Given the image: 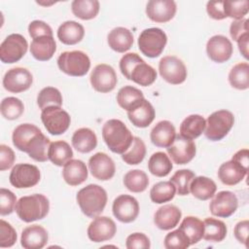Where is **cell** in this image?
<instances>
[{
    "label": "cell",
    "instance_id": "31",
    "mask_svg": "<svg viewBox=\"0 0 249 249\" xmlns=\"http://www.w3.org/2000/svg\"><path fill=\"white\" fill-rule=\"evenodd\" d=\"M72 146L80 153L86 154L95 149L97 145V137L93 130L89 127H81L77 129L71 139Z\"/></svg>",
    "mask_w": 249,
    "mask_h": 249
},
{
    "label": "cell",
    "instance_id": "56",
    "mask_svg": "<svg viewBox=\"0 0 249 249\" xmlns=\"http://www.w3.org/2000/svg\"><path fill=\"white\" fill-rule=\"evenodd\" d=\"M206 11L207 14L210 18L221 20L226 18L225 11H224V6H223V1H209L206 4Z\"/></svg>",
    "mask_w": 249,
    "mask_h": 249
},
{
    "label": "cell",
    "instance_id": "8",
    "mask_svg": "<svg viewBox=\"0 0 249 249\" xmlns=\"http://www.w3.org/2000/svg\"><path fill=\"white\" fill-rule=\"evenodd\" d=\"M41 120L47 131L53 135L64 133L71 123L69 114L58 106H50L42 110Z\"/></svg>",
    "mask_w": 249,
    "mask_h": 249
},
{
    "label": "cell",
    "instance_id": "46",
    "mask_svg": "<svg viewBox=\"0 0 249 249\" xmlns=\"http://www.w3.org/2000/svg\"><path fill=\"white\" fill-rule=\"evenodd\" d=\"M0 110L2 116L6 120L13 121L18 119L22 115L24 106L20 99L14 96H9L1 101Z\"/></svg>",
    "mask_w": 249,
    "mask_h": 249
},
{
    "label": "cell",
    "instance_id": "19",
    "mask_svg": "<svg viewBox=\"0 0 249 249\" xmlns=\"http://www.w3.org/2000/svg\"><path fill=\"white\" fill-rule=\"evenodd\" d=\"M232 50L231 42L224 35H214L206 44L208 57L217 63H223L229 60L232 54Z\"/></svg>",
    "mask_w": 249,
    "mask_h": 249
},
{
    "label": "cell",
    "instance_id": "16",
    "mask_svg": "<svg viewBox=\"0 0 249 249\" xmlns=\"http://www.w3.org/2000/svg\"><path fill=\"white\" fill-rule=\"evenodd\" d=\"M171 160L176 164H186L196 156V148L193 140L177 135L173 143L166 148Z\"/></svg>",
    "mask_w": 249,
    "mask_h": 249
},
{
    "label": "cell",
    "instance_id": "4",
    "mask_svg": "<svg viewBox=\"0 0 249 249\" xmlns=\"http://www.w3.org/2000/svg\"><path fill=\"white\" fill-rule=\"evenodd\" d=\"M16 213L18 218L26 223L44 219L50 210V202L46 196L34 194L21 196L16 204Z\"/></svg>",
    "mask_w": 249,
    "mask_h": 249
},
{
    "label": "cell",
    "instance_id": "53",
    "mask_svg": "<svg viewBox=\"0 0 249 249\" xmlns=\"http://www.w3.org/2000/svg\"><path fill=\"white\" fill-rule=\"evenodd\" d=\"M28 32L32 39L41 36H53L52 27L43 20H33L28 25Z\"/></svg>",
    "mask_w": 249,
    "mask_h": 249
},
{
    "label": "cell",
    "instance_id": "35",
    "mask_svg": "<svg viewBox=\"0 0 249 249\" xmlns=\"http://www.w3.org/2000/svg\"><path fill=\"white\" fill-rule=\"evenodd\" d=\"M203 236L202 238L210 242H220L227 235L226 224L215 218H206L203 221Z\"/></svg>",
    "mask_w": 249,
    "mask_h": 249
},
{
    "label": "cell",
    "instance_id": "10",
    "mask_svg": "<svg viewBox=\"0 0 249 249\" xmlns=\"http://www.w3.org/2000/svg\"><path fill=\"white\" fill-rule=\"evenodd\" d=\"M41 173L36 165L30 163L16 164L9 176L12 186L17 189H27L36 186L40 181Z\"/></svg>",
    "mask_w": 249,
    "mask_h": 249
},
{
    "label": "cell",
    "instance_id": "33",
    "mask_svg": "<svg viewBox=\"0 0 249 249\" xmlns=\"http://www.w3.org/2000/svg\"><path fill=\"white\" fill-rule=\"evenodd\" d=\"M143 92L132 86H124L118 91L117 102L126 112L140 105L144 100Z\"/></svg>",
    "mask_w": 249,
    "mask_h": 249
},
{
    "label": "cell",
    "instance_id": "29",
    "mask_svg": "<svg viewBox=\"0 0 249 249\" xmlns=\"http://www.w3.org/2000/svg\"><path fill=\"white\" fill-rule=\"evenodd\" d=\"M109 47L117 53H124L128 51L133 44V35L130 30L124 27H115L107 36Z\"/></svg>",
    "mask_w": 249,
    "mask_h": 249
},
{
    "label": "cell",
    "instance_id": "2",
    "mask_svg": "<svg viewBox=\"0 0 249 249\" xmlns=\"http://www.w3.org/2000/svg\"><path fill=\"white\" fill-rule=\"evenodd\" d=\"M102 137L113 153L122 155L130 147L134 136L122 121L111 119L102 126Z\"/></svg>",
    "mask_w": 249,
    "mask_h": 249
},
{
    "label": "cell",
    "instance_id": "38",
    "mask_svg": "<svg viewBox=\"0 0 249 249\" xmlns=\"http://www.w3.org/2000/svg\"><path fill=\"white\" fill-rule=\"evenodd\" d=\"M148 168L153 175L157 177H164L170 173L173 165L165 153L156 152L149 159Z\"/></svg>",
    "mask_w": 249,
    "mask_h": 249
},
{
    "label": "cell",
    "instance_id": "41",
    "mask_svg": "<svg viewBox=\"0 0 249 249\" xmlns=\"http://www.w3.org/2000/svg\"><path fill=\"white\" fill-rule=\"evenodd\" d=\"M176 194L175 185L169 181H160L155 184L150 191V198L153 202L160 204L173 199Z\"/></svg>",
    "mask_w": 249,
    "mask_h": 249
},
{
    "label": "cell",
    "instance_id": "45",
    "mask_svg": "<svg viewBox=\"0 0 249 249\" xmlns=\"http://www.w3.org/2000/svg\"><path fill=\"white\" fill-rule=\"evenodd\" d=\"M37 104L41 110L50 106L62 105V95L60 91L53 87H46L40 90L37 96Z\"/></svg>",
    "mask_w": 249,
    "mask_h": 249
},
{
    "label": "cell",
    "instance_id": "18",
    "mask_svg": "<svg viewBox=\"0 0 249 249\" xmlns=\"http://www.w3.org/2000/svg\"><path fill=\"white\" fill-rule=\"evenodd\" d=\"M89 168L91 175L100 180L107 181L113 178L116 171L114 160L105 153H96L89 160Z\"/></svg>",
    "mask_w": 249,
    "mask_h": 249
},
{
    "label": "cell",
    "instance_id": "44",
    "mask_svg": "<svg viewBox=\"0 0 249 249\" xmlns=\"http://www.w3.org/2000/svg\"><path fill=\"white\" fill-rule=\"evenodd\" d=\"M146 156V146L143 140L139 137H133L130 147L122 154L123 160L129 165L139 164Z\"/></svg>",
    "mask_w": 249,
    "mask_h": 249
},
{
    "label": "cell",
    "instance_id": "40",
    "mask_svg": "<svg viewBox=\"0 0 249 249\" xmlns=\"http://www.w3.org/2000/svg\"><path fill=\"white\" fill-rule=\"evenodd\" d=\"M99 2L97 0H74L71 3V10L75 17L89 20L94 18L99 12Z\"/></svg>",
    "mask_w": 249,
    "mask_h": 249
},
{
    "label": "cell",
    "instance_id": "32",
    "mask_svg": "<svg viewBox=\"0 0 249 249\" xmlns=\"http://www.w3.org/2000/svg\"><path fill=\"white\" fill-rule=\"evenodd\" d=\"M206 120L197 114L188 116L180 124V136L193 140L197 138L205 129Z\"/></svg>",
    "mask_w": 249,
    "mask_h": 249
},
{
    "label": "cell",
    "instance_id": "34",
    "mask_svg": "<svg viewBox=\"0 0 249 249\" xmlns=\"http://www.w3.org/2000/svg\"><path fill=\"white\" fill-rule=\"evenodd\" d=\"M217 190L216 183L205 176L195 177L190 185V193L200 200H207L214 196Z\"/></svg>",
    "mask_w": 249,
    "mask_h": 249
},
{
    "label": "cell",
    "instance_id": "5",
    "mask_svg": "<svg viewBox=\"0 0 249 249\" xmlns=\"http://www.w3.org/2000/svg\"><path fill=\"white\" fill-rule=\"evenodd\" d=\"M234 117L231 111L218 110L208 116L204 135L211 141L222 140L231 129Z\"/></svg>",
    "mask_w": 249,
    "mask_h": 249
},
{
    "label": "cell",
    "instance_id": "58",
    "mask_svg": "<svg viewBox=\"0 0 249 249\" xmlns=\"http://www.w3.org/2000/svg\"><path fill=\"white\" fill-rule=\"evenodd\" d=\"M231 160L237 161L243 167L248 169V165H249V151H248V149H241V150L237 151L232 156Z\"/></svg>",
    "mask_w": 249,
    "mask_h": 249
},
{
    "label": "cell",
    "instance_id": "36",
    "mask_svg": "<svg viewBox=\"0 0 249 249\" xmlns=\"http://www.w3.org/2000/svg\"><path fill=\"white\" fill-rule=\"evenodd\" d=\"M51 146L50 139L41 132L28 146L26 153L36 161L44 162L49 160V150Z\"/></svg>",
    "mask_w": 249,
    "mask_h": 249
},
{
    "label": "cell",
    "instance_id": "47",
    "mask_svg": "<svg viewBox=\"0 0 249 249\" xmlns=\"http://www.w3.org/2000/svg\"><path fill=\"white\" fill-rule=\"evenodd\" d=\"M195 177L196 175L192 170L180 169L172 175L170 181L175 185L179 196H187L190 194V185Z\"/></svg>",
    "mask_w": 249,
    "mask_h": 249
},
{
    "label": "cell",
    "instance_id": "48",
    "mask_svg": "<svg viewBox=\"0 0 249 249\" xmlns=\"http://www.w3.org/2000/svg\"><path fill=\"white\" fill-rule=\"evenodd\" d=\"M225 15L228 18H234L235 20L243 18L249 11V1L239 0V1H223Z\"/></svg>",
    "mask_w": 249,
    "mask_h": 249
},
{
    "label": "cell",
    "instance_id": "6",
    "mask_svg": "<svg viewBox=\"0 0 249 249\" xmlns=\"http://www.w3.org/2000/svg\"><path fill=\"white\" fill-rule=\"evenodd\" d=\"M58 68L65 74L73 77L85 76L90 68L89 55L82 51L64 52L57 58Z\"/></svg>",
    "mask_w": 249,
    "mask_h": 249
},
{
    "label": "cell",
    "instance_id": "30",
    "mask_svg": "<svg viewBox=\"0 0 249 249\" xmlns=\"http://www.w3.org/2000/svg\"><path fill=\"white\" fill-rule=\"evenodd\" d=\"M85 35L84 26L74 20L61 23L57 29V38L65 45H75L82 41Z\"/></svg>",
    "mask_w": 249,
    "mask_h": 249
},
{
    "label": "cell",
    "instance_id": "25",
    "mask_svg": "<svg viewBox=\"0 0 249 249\" xmlns=\"http://www.w3.org/2000/svg\"><path fill=\"white\" fill-rule=\"evenodd\" d=\"M41 132V129L32 124H21L18 125L13 131V144L18 150L26 153L30 143Z\"/></svg>",
    "mask_w": 249,
    "mask_h": 249
},
{
    "label": "cell",
    "instance_id": "59",
    "mask_svg": "<svg viewBox=\"0 0 249 249\" xmlns=\"http://www.w3.org/2000/svg\"><path fill=\"white\" fill-rule=\"evenodd\" d=\"M237 46H238V50L241 53V54L243 55L244 58L248 59V45H249V33L244 34L243 36H241L237 41Z\"/></svg>",
    "mask_w": 249,
    "mask_h": 249
},
{
    "label": "cell",
    "instance_id": "43",
    "mask_svg": "<svg viewBox=\"0 0 249 249\" xmlns=\"http://www.w3.org/2000/svg\"><path fill=\"white\" fill-rule=\"evenodd\" d=\"M124 185L132 193H142L149 185V178L143 170H129L124 176Z\"/></svg>",
    "mask_w": 249,
    "mask_h": 249
},
{
    "label": "cell",
    "instance_id": "51",
    "mask_svg": "<svg viewBox=\"0 0 249 249\" xmlns=\"http://www.w3.org/2000/svg\"><path fill=\"white\" fill-rule=\"evenodd\" d=\"M17 231L15 229L6 222L5 220H0V247H11L17 241Z\"/></svg>",
    "mask_w": 249,
    "mask_h": 249
},
{
    "label": "cell",
    "instance_id": "14",
    "mask_svg": "<svg viewBox=\"0 0 249 249\" xmlns=\"http://www.w3.org/2000/svg\"><path fill=\"white\" fill-rule=\"evenodd\" d=\"M112 211L120 222L131 223L139 214V203L132 196L121 195L114 199Z\"/></svg>",
    "mask_w": 249,
    "mask_h": 249
},
{
    "label": "cell",
    "instance_id": "21",
    "mask_svg": "<svg viewBox=\"0 0 249 249\" xmlns=\"http://www.w3.org/2000/svg\"><path fill=\"white\" fill-rule=\"evenodd\" d=\"M48 231L40 225L26 227L20 236V244L25 249H41L48 242Z\"/></svg>",
    "mask_w": 249,
    "mask_h": 249
},
{
    "label": "cell",
    "instance_id": "37",
    "mask_svg": "<svg viewBox=\"0 0 249 249\" xmlns=\"http://www.w3.org/2000/svg\"><path fill=\"white\" fill-rule=\"evenodd\" d=\"M73 151L70 145L62 140L51 143L49 150V160L57 166L64 165L68 160H72Z\"/></svg>",
    "mask_w": 249,
    "mask_h": 249
},
{
    "label": "cell",
    "instance_id": "28",
    "mask_svg": "<svg viewBox=\"0 0 249 249\" xmlns=\"http://www.w3.org/2000/svg\"><path fill=\"white\" fill-rule=\"evenodd\" d=\"M155 116V109L147 99H144L140 105L127 112V117L130 123L134 126L141 128L149 126L154 121Z\"/></svg>",
    "mask_w": 249,
    "mask_h": 249
},
{
    "label": "cell",
    "instance_id": "55",
    "mask_svg": "<svg viewBox=\"0 0 249 249\" xmlns=\"http://www.w3.org/2000/svg\"><path fill=\"white\" fill-rule=\"evenodd\" d=\"M248 22H249V20L247 18H241V19L233 20L231 23L230 34H231V37L234 41H237L244 34L249 33Z\"/></svg>",
    "mask_w": 249,
    "mask_h": 249
},
{
    "label": "cell",
    "instance_id": "27",
    "mask_svg": "<svg viewBox=\"0 0 249 249\" xmlns=\"http://www.w3.org/2000/svg\"><path fill=\"white\" fill-rule=\"evenodd\" d=\"M56 44L53 36H41L32 40L30 53L39 61L50 60L54 54Z\"/></svg>",
    "mask_w": 249,
    "mask_h": 249
},
{
    "label": "cell",
    "instance_id": "42",
    "mask_svg": "<svg viewBox=\"0 0 249 249\" xmlns=\"http://www.w3.org/2000/svg\"><path fill=\"white\" fill-rule=\"evenodd\" d=\"M229 82L236 89H247L249 88V64L247 62L235 64L229 73Z\"/></svg>",
    "mask_w": 249,
    "mask_h": 249
},
{
    "label": "cell",
    "instance_id": "17",
    "mask_svg": "<svg viewBox=\"0 0 249 249\" xmlns=\"http://www.w3.org/2000/svg\"><path fill=\"white\" fill-rule=\"evenodd\" d=\"M117 231L115 222L107 216H97L88 228V236L93 242H103L114 237Z\"/></svg>",
    "mask_w": 249,
    "mask_h": 249
},
{
    "label": "cell",
    "instance_id": "49",
    "mask_svg": "<svg viewBox=\"0 0 249 249\" xmlns=\"http://www.w3.org/2000/svg\"><path fill=\"white\" fill-rule=\"evenodd\" d=\"M163 241L166 249H186L191 245L189 238L180 229L168 232Z\"/></svg>",
    "mask_w": 249,
    "mask_h": 249
},
{
    "label": "cell",
    "instance_id": "7",
    "mask_svg": "<svg viewBox=\"0 0 249 249\" xmlns=\"http://www.w3.org/2000/svg\"><path fill=\"white\" fill-rule=\"evenodd\" d=\"M167 43L165 32L158 27L144 29L138 37V48L140 52L151 58L158 57Z\"/></svg>",
    "mask_w": 249,
    "mask_h": 249
},
{
    "label": "cell",
    "instance_id": "23",
    "mask_svg": "<svg viewBox=\"0 0 249 249\" xmlns=\"http://www.w3.org/2000/svg\"><path fill=\"white\" fill-rule=\"evenodd\" d=\"M248 169L243 167L237 161L231 160L222 163L218 169L220 181L227 186H233L241 182L247 175Z\"/></svg>",
    "mask_w": 249,
    "mask_h": 249
},
{
    "label": "cell",
    "instance_id": "22",
    "mask_svg": "<svg viewBox=\"0 0 249 249\" xmlns=\"http://www.w3.org/2000/svg\"><path fill=\"white\" fill-rule=\"evenodd\" d=\"M182 216L181 210L173 204H165L160 206L155 213L154 223L162 231H168L175 228Z\"/></svg>",
    "mask_w": 249,
    "mask_h": 249
},
{
    "label": "cell",
    "instance_id": "50",
    "mask_svg": "<svg viewBox=\"0 0 249 249\" xmlns=\"http://www.w3.org/2000/svg\"><path fill=\"white\" fill-rule=\"evenodd\" d=\"M17 196L16 195L5 188L0 189V214L2 216L11 214L16 207Z\"/></svg>",
    "mask_w": 249,
    "mask_h": 249
},
{
    "label": "cell",
    "instance_id": "39",
    "mask_svg": "<svg viewBox=\"0 0 249 249\" xmlns=\"http://www.w3.org/2000/svg\"><path fill=\"white\" fill-rule=\"evenodd\" d=\"M179 229L187 235L191 245L197 243L203 236V222L195 216H187L184 218Z\"/></svg>",
    "mask_w": 249,
    "mask_h": 249
},
{
    "label": "cell",
    "instance_id": "54",
    "mask_svg": "<svg viewBox=\"0 0 249 249\" xmlns=\"http://www.w3.org/2000/svg\"><path fill=\"white\" fill-rule=\"evenodd\" d=\"M15 153L7 145H0V170L4 171L11 168L15 162Z\"/></svg>",
    "mask_w": 249,
    "mask_h": 249
},
{
    "label": "cell",
    "instance_id": "3",
    "mask_svg": "<svg viewBox=\"0 0 249 249\" xmlns=\"http://www.w3.org/2000/svg\"><path fill=\"white\" fill-rule=\"evenodd\" d=\"M76 199L86 216L95 218L103 212L106 206L107 193L99 185L89 184L77 193Z\"/></svg>",
    "mask_w": 249,
    "mask_h": 249
},
{
    "label": "cell",
    "instance_id": "11",
    "mask_svg": "<svg viewBox=\"0 0 249 249\" xmlns=\"http://www.w3.org/2000/svg\"><path fill=\"white\" fill-rule=\"evenodd\" d=\"M159 72L161 78L171 85L182 84L187 78L184 62L175 55L163 56L159 62Z\"/></svg>",
    "mask_w": 249,
    "mask_h": 249
},
{
    "label": "cell",
    "instance_id": "12",
    "mask_svg": "<svg viewBox=\"0 0 249 249\" xmlns=\"http://www.w3.org/2000/svg\"><path fill=\"white\" fill-rule=\"evenodd\" d=\"M89 81L91 87L96 91L106 93L115 89L118 83V78L112 66L101 63L93 68L90 73Z\"/></svg>",
    "mask_w": 249,
    "mask_h": 249
},
{
    "label": "cell",
    "instance_id": "15",
    "mask_svg": "<svg viewBox=\"0 0 249 249\" xmlns=\"http://www.w3.org/2000/svg\"><path fill=\"white\" fill-rule=\"evenodd\" d=\"M238 200L231 191H221L212 198L209 204L210 213L221 218L231 216L237 209Z\"/></svg>",
    "mask_w": 249,
    "mask_h": 249
},
{
    "label": "cell",
    "instance_id": "13",
    "mask_svg": "<svg viewBox=\"0 0 249 249\" xmlns=\"http://www.w3.org/2000/svg\"><path fill=\"white\" fill-rule=\"evenodd\" d=\"M33 82L32 74L23 67H14L9 69L3 78V87L6 90L19 93L27 90Z\"/></svg>",
    "mask_w": 249,
    "mask_h": 249
},
{
    "label": "cell",
    "instance_id": "26",
    "mask_svg": "<svg viewBox=\"0 0 249 249\" xmlns=\"http://www.w3.org/2000/svg\"><path fill=\"white\" fill-rule=\"evenodd\" d=\"M88 168L81 160H70L63 165L62 177L70 186H78L88 178Z\"/></svg>",
    "mask_w": 249,
    "mask_h": 249
},
{
    "label": "cell",
    "instance_id": "57",
    "mask_svg": "<svg viewBox=\"0 0 249 249\" xmlns=\"http://www.w3.org/2000/svg\"><path fill=\"white\" fill-rule=\"evenodd\" d=\"M248 231H249V221L243 220L238 222L233 230V233L235 238L238 242L244 244L246 247L247 245V237H248Z\"/></svg>",
    "mask_w": 249,
    "mask_h": 249
},
{
    "label": "cell",
    "instance_id": "1",
    "mask_svg": "<svg viewBox=\"0 0 249 249\" xmlns=\"http://www.w3.org/2000/svg\"><path fill=\"white\" fill-rule=\"evenodd\" d=\"M120 70L127 80L142 87L151 86L157 79V71L135 53L123 55L120 60Z\"/></svg>",
    "mask_w": 249,
    "mask_h": 249
},
{
    "label": "cell",
    "instance_id": "9",
    "mask_svg": "<svg viewBox=\"0 0 249 249\" xmlns=\"http://www.w3.org/2000/svg\"><path fill=\"white\" fill-rule=\"evenodd\" d=\"M27 48V41L22 35L10 34L0 45V59L3 63L18 62L26 53Z\"/></svg>",
    "mask_w": 249,
    "mask_h": 249
},
{
    "label": "cell",
    "instance_id": "24",
    "mask_svg": "<svg viewBox=\"0 0 249 249\" xmlns=\"http://www.w3.org/2000/svg\"><path fill=\"white\" fill-rule=\"evenodd\" d=\"M176 137V130L169 121L159 122L151 130L150 138L154 145L160 148L169 147Z\"/></svg>",
    "mask_w": 249,
    "mask_h": 249
},
{
    "label": "cell",
    "instance_id": "52",
    "mask_svg": "<svg viewBox=\"0 0 249 249\" xmlns=\"http://www.w3.org/2000/svg\"><path fill=\"white\" fill-rule=\"evenodd\" d=\"M125 246L127 249H149L151 247L149 237L142 232H134L126 237Z\"/></svg>",
    "mask_w": 249,
    "mask_h": 249
},
{
    "label": "cell",
    "instance_id": "20",
    "mask_svg": "<svg viewBox=\"0 0 249 249\" xmlns=\"http://www.w3.org/2000/svg\"><path fill=\"white\" fill-rule=\"evenodd\" d=\"M176 9L173 0H151L146 5V15L151 20L163 23L174 18Z\"/></svg>",
    "mask_w": 249,
    "mask_h": 249
}]
</instances>
